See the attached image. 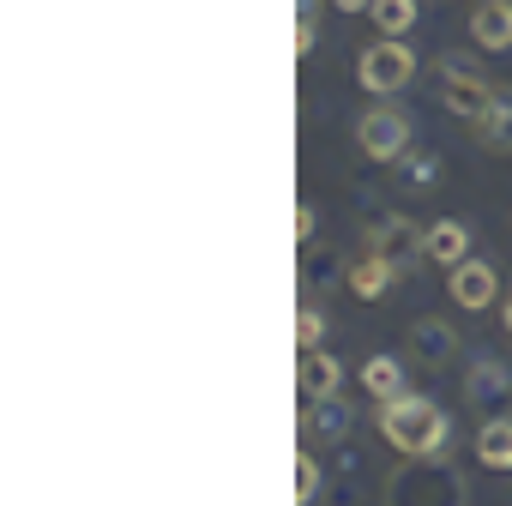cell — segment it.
Returning a JSON list of instances; mask_svg holds the SVG:
<instances>
[{
  "label": "cell",
  "instance_id": "obj_1",
  "mask_svg": "<svg viewBox=\"0 0 512 506\" xmlns=\"http://www.w3.org/2000/svg\"><path fill=\"white\" fill-rule=\"evenodd\" d=\"M380 434H386V446H398L404 458H434V452L446 446L452 422H446V410H440L434 398L398 392V398L380 404Z\"/></svg>",
  "mask_w": 512,
  "mask_h": 506
},
{
  "label": "cell",
  "instance_id": "obj_2",
  "mask_svg": "<svg viewBox=\"0 0 512 506\" xmlns=\"http://www.w3.org/2000/svg\"><path fill=\"white\" fill-rule=\"evenodd\" d=\"M386 506H464V476L452 464H404L386 482Z\"/></svg>",
  "mask_w": 512,
  "mask_h": 506
},
{
  "label": "cell",
  "instance_id": "obj_3",
  "mask_svg": "<svg viewBox=\"0 0 512 506\" xmlns=\"http://www.w3.org/2000/svg\"><path fill=\"white\" fill-rule=\"evenodd\" d=\"M368 253L404 278V272H416L428 260V229L416 217H380V223H368Z\"/></svg>",
  "mask_w": 512,
  "mask_h": 506
},
{
  "label": "cell",
  "instance_id": "obj_4",
  "mask_svg": "<svg viewBox=\"0 0 512 506\" xmlns=\"http://www.w3.org/2000/svg\"><path fill=\"white\" fill-rule=\"evenodd\" d=\"M356 79H362V91H374V97L404 91V85L416 79V55H410V43H398V37L368 43V49H362V61H356Z\"/></svg>",
  "mask_w": 512,
  "mask_h": 506
},
{
  "label": "cell",
  "instance_id": "obj_5",
  "mask_svg": "<svg viewBox=\"0 0 512 506\" xmlns=\"http://www.w3.org/2000/svg\"><path fill=\"white\" fill-rule=\"evenodd\" d=\"M356 145H362L374 163L404 157V145H410V115H404V109H392V103H374V109L356 121Z\"/></svg>",
  "mask_w": 512,
  "mask_h": 506
},
{
  "label": "cell",
  "instance_id": "obj_6",
  "mask_svg": "<svg viewBox=\"0 0 512 506\" xmlns=\"http://www.w3.org/2000/svg\"><path fill=\"white\" fill-rule=\"evenodd\" d=\"M440 97H446V109L452 115H464V121H476L482 115V103L494 97V85H488V73H476L464 55H440Z\"/></svg>",
  "mask_w": 512,
  "mask_h": 506
},
{
  "label": "cell",
  "instance_id": "obj_7",
  "mask_svg": "<svg viewBox=\"0 0 512 506\" xmlns=\"http://www.w3.org/2000/svg\"><path fill=\"white\" fill-rule=\"evenodd\" d=\"M446 290H452V302H458L464 314H482V308L500 296V272H494V266H482V260H458Z\"/></svg>",
  "mask_w": 512,
  "mask_h": 506
},
{
  "label": "cell",
  "instance_id": "obj_8",
  "mask_svg": "<svg viewBox=\"0 0 512 506\" xmlns=\"http://www.w3.org/2000/svg\"><path fill=\"white\" fill-rule=\"evenodd\" d=\"M338 380H344V368H338V356L332 350H302V368H296V386H302V398L308 404H326V398H338Z\"/></svg>",
  "mask_w": 512,
  "mask_h": 506
},
{
  "label": "cell",
  "instance_id": "obj_9",
  "mask_svg": "<svg viewBox=\"0 0 512 506\" xmlns=\"http://www.w3.org/2000/svg\"><path fill=\"white\" fill-rule=\"evenodd\" d=\"M470 127H476V145H482V151L506 157V151H512V91H494Z\"/></svg>",
  "mask_w": 512,
  "mask_h": 506
},
{
  "label": "cell",
  "instance_id": "obj_10",
  "mask_svg": "<svg viewBox=\"0 0 512 506\" xmlns=\"http://www.w3.org/2000/svg\"><path fill=\"white\" fill-rule=\"evenodd\" d=\"M470 37L476 49H512V0H476Z\"/></svg>",
  "mask_w": 512,
  "mask_h": 506
},
{
  "label": "cell",
  "instance_id": "obj_11",
  "mask_svg": "<svg viewBox=\"0 0 512 506\" xmlns=\"http://www.w3.org/2000/svg\"><path fill=\"white\" fill-rule=\"evenodd\" d=\"M476 464L482 470H512V416H488L476 434Z\"/></svg>",
  "mask_w": 512,
  "mask_h": 506
},
{
  "label": "cell",
  "instance_id": "obj_12",
  "mask_svg": "<svg viewBox=\"0 0 512 506\" xmlns=\"http://www.w3.org/2000/svg\"><path fill=\"white\" fill-rule=\"evenodd\" d=\"M392 284H398V272H392L386 260H374V253H362V260L350 266V296H356V302H380Z\"/></svg>",
  "mask_w": 512,
  "mask_h": 506
},
{
  "label": "cell",
  "instance_id": "obj_13",
  "mask_svg": "<svg viewBox=\"0 0 512 506\" xmlns=\"http://www.w3.org/2000/svg\"><path fill=\"white\" fill-rule=\"evenodd\" d=\"M362 392L380 398V404L398 398V392H404V362H398V356H368V362H362Z\"/></svg>",
  "mask_w": 512,
  "mask_h": 506
},
{
  "label": "cell",
  "instance_id": "obj_14",
  "mask_svg": "<svg viewBox=\"0 0 512 506\" xmlns=\"http://www.w3.org/2000/svg\"><path fill=\"white\" fill-rule=\"evenodd\" d=\"M428 260H440V266H458V260H470V229L464 223H434L428 229Z\"/></svg>",
  "mask_w": 512,
  "mask_h": 506
},
{
  "label": "cell",
  "instance_id": "obj_15",
  "mask_svg": "<svg viewBox=\"0 0 512 506\" xmlns=\"http://www.w3.org/2000/svg\"><path fill=\"white\" fill-rule=\"evenodd\" d=\"M506 386H512V380H506V368H500V362H476V368H470V380H464L470 404H500V398H506Z\"/></svg>",
  "mask_w": 512,
  "mask_h": 506
},
{
  "label": "cell",
  "instance_id": "obj_16",
  "mask_svg": "<svg viewBox=\"0 0 512 506\" xmlns=\"http://www.w3.org/2000/svg\"><path fill=\"white\" fill-rule=\"evenodd\" d=\"M410 350L428 356V362H440V356L452 350V332H446L440 320H416V326H410Z\"/></svg>",
  "mask_w": 512,
  "mask_h": 506
},
{
  "label": "cell",
  "instance_id": "obj_17",
  "mask_svg": "<svg viewBox=\"0 0 512 506\" xmlns=\"http://www.w3.org/2000/svg\"><path fill=\"white\" fill-rule=\"evenodd\" d=\"M374 25H380L386 37H404V31L416 25V0H374Z\"/></svg>",
  "mask_w": 512,
  "mask_h": 506
},
{
  "label": "cell",
  "instance_id": "obj_18",
  "mask_svg": "<svg viewBox=\"0 0 512 506\" xmlns=\"http://www.w3.org/2000/svg\"><path fill=\"white\" fill-rule=\"evenodd\" d=\"M302 428H308V434H344V404H338V398L314 404V410L302 416Z\"/></svg>",
  "mask_w": 512,
  "mask_h": 506
},
{
  "label": "cell",
  "instance_id": "obj_19",
  "mask_svg": "<svg viewBox=\"0 0 512 506\" xmlns=\"http://www.w3.org/2000/svg\"><path fill=\"white\" fill-rule=\"evenodd\" d=\"M314 494H320V458H314V452H302V458H296V500L308 506Z\"/></svg>",
  "mask_w": 512,
  "mask_h": 506
},
{
  "label": "cell",
  "instance_id": "obj_20",
  "mask_svg": "<svg viewBox=\"0 0 512 506\" xmlns=\"http://www.w3.org/2000/svg\"><path fill=\"white\" fill-rule=\"evenodd\" d=\"M296 338H302V350H314V344L326 338V314H320V308H302V314H296Z\"/></svg>",
  "mask_w": 512,
  "mask_h": 506
},
{
  "label": "cell",
  "instance_id": "obj_21",
  "mask_svg": "<svg viewBox=\"0 0 512 506\" xmlns=\"http://www.w3.org/2000/svg\"><path fill=\"white\" fill-rule=\"evenodd\" d=\"M404 181H410V187H434V181H440V163H434V157H410V163H404Z\"/></svg>",
  "mask_w": 512,
  "mask_h": 506
},
{
  "label": "cell",
  "instance_id": "obj_22",
  "mask_svg": "<svg viewBox=\"0 0 512 506\" xmlns=\"http://www.w3.org/2000/svg\"><path fill=\"white\" fill-rule=\"evenodd\" d=\"M314 229H320V211L314 205H296V241H314Z\"/></svg>",
  "mask_w": 512,
  "mask_h": 506
},
{
  "label": "cell",
  "instance_id": "obj_23",
  "mask_svg": "<svg viewBox=\"0 0 512 506\" xmlns=\"http://www.w3.org/2000/svg\"><path fill=\"white\" fill-rule=\"evenodd\" d=\"M338 13H374V0H332Z\"/></svg>",
  "mask_w": 512,
  "mask_h": 506
},
{
  "label": "cell",
  "instance_id": "obj_24",
  "mask_svg": "<svg viewBox=\"0 0 512 506\" xmlns=\"http://www.w3.org/2000/svg\"><path fill=\"white\" fill-rule=\"evenodd\" d=\"M506 338H512V302H506Z\"/></svg>",
  "mask_w": 512,
  "mask_h": 506
}]
</instances>
